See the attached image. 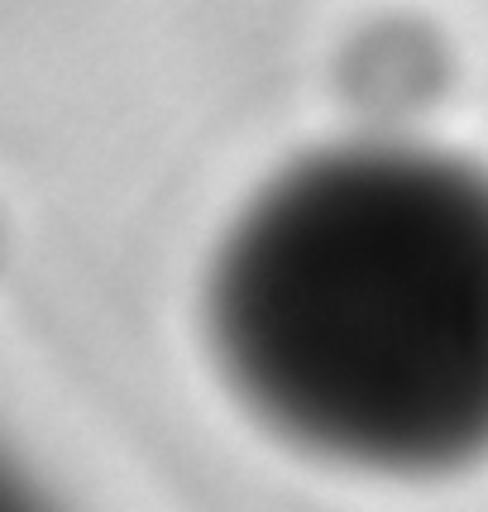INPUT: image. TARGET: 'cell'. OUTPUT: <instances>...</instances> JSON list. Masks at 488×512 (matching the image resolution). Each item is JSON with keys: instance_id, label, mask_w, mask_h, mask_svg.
<instances>
[{"instance_id": "cell-1", "label": "cell", "mask_w": 488, "mask_h": 512, "mask_svg": "<svg viewBox=\"0 0 488 512\" xmlns=\"http://www.w3.org/2000/svg\"><path fill=\"white\" fill-rule=\"evenodd\" d=\"M201 331L235 402L311 460H488V168L407 139L292 158L216 240Z\"/></svg>"}]
</instances>
